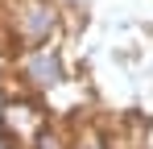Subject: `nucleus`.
Segmentation results:
<instances>
[{"mask_svg":"<svg viewBox=\"0 0 153 149\" xmlns=\"http://www.w3.org/2000/svg\"><path fill=\"white\" fill-rule=\"evenodd\" d=\"M46 17H42V13H37V8H33V13H29V29H33V33H42V29H46Z\"/></svg>","mask_w":153,"mask_h":149,"instance_id":"obj_2","label":"nucleus"},{"mask_svg":"<svg viewBox=\"0 0 153 149\" xmlns=\"http://www.w3.org/2000/svg\"><path fill=\"white\" fill-rule=\"evenodd\" d=\"M29 74H33L37 83H58V58H46V54H37V58L29 62Z\"/></svg>","mask_w":153,"mask_h":149,"instance_id":"obj_1","label":"nucleus"}]
</instances>
